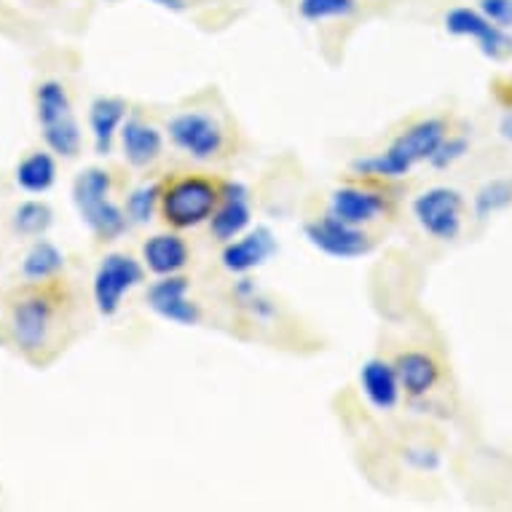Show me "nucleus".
<instances>
[{"mask_svg": "<svg viewBox=\"0 0 512 512\" xmlns=\"http://www.w3.org/2000/svg\"><path fill=\"white\" fill-rule=\"evenodd\" d=\"M445 140V124L440 118H427L411 126L408 132L397 137L389 145V151L370 156V159H357L352 164L354 172L360 175H381V177H403L411 172L413 164L429 161L437 145Z\"/></svg>", "mask_w": 512, "mask_h": 512, "instance_id": "nucleus-1", "label": "nucleus"}, {"mask_svg": "<svg viewBox=\"0 0 512 512\" xmlns=\"http://www.w3.org/2000/svg\"><path fill=\"white\" fill-rule=\"evenodd\" d=\"M212 234L228 242L250 226V204H247V188L242 183L223 185V204L212 212Z\"/></svg>", "mask_w": 512, "mask_h": 512, "instance_id": "nucleus-13", "label": "nucleus"}, {"mask_svg": "<svg viewBox=\"0 0 512 512\" xmlns=\"http://www.w3.org/2000/svg\"><path fill=\"white\" fill-rule=\"evenodd\" d=\"M11 325H14V338H17L19 349L25 352H38L46 344L51 325V306L46 298H25L14 306L11 314Z\"/></svg>", "mask_w": 512, "mask_h": 512, "instance_id": "nucleus-11", "label": "nucleus"}, {"mask_svg": "<svg viewBox=\"0 0 512 512\" xmlns=\"http://www.w3.org/2000/svg\"><path fill=\"white\" fill-rule=\"evenodd\" d=\"M65 266V255L59 250L57 244L51 242H35L27 250L25 261H22V274L27 279H49L54 277L59 269Z\"/></svg>", "mask_w": 512, "mask_h": 512, "instance_id": "nucleus-21", "label": "nucleus"}, {"mask_svg": "<svg viewBox=\"0 0 512 512\" xmlns=\"http://www.w3.org/2000/svg\"><path fill=\"white\" fill-rule=\"evenodd\" d=\"M470 151V143L464 140V137H448V140H443V143L437 145V151L432 153V167L437 169H445L451 167L454 161H459L464 156V153Z\"/></svg>", "mask_w": 512, "mask_h": 512, "instance_id": "nucleus-26", "label": "nucleus"}, {"mask_svg": "<svg viewBox=\"0 0 512 512\" xmlns=\"http://www.w3.org/2000/svg\"><path fill=\"white\" fill-rule=\"evenodd\" d=\"M384 210L381 196L360 191V188H338L330 196V215H336L338 220H344L349 226H362Z\"/></svg>", "mask_w": 512, "mask_h": 512, "instance_id": "nucleus-17", "label": "nucleus"}, {"mask_svg": "<svg viewBox=\"0 0 512 512\" xmlns=\"http://www.w3.org/2000/svg\"><path fill=\"white\" fill-rule=\"evenodd\" d=\"M143 282V266L124 252H110L94 274V301L105 317H113L129 290Z\"/></svg>", "mask_w": 512, "mask_h": 512, "instance_id": "nucleus-6", "label": "nucleus"}, {"mask_svg": "<svg viewBox=\"0 0 512 512\" xmlns=\"http://www.w3.org/2000/svg\"><path fill=\"white\" fill-rule=\"evenodd\" d=\"M110 175L100 167L84 169L73 183V202H76L81 220L94 234L110 242L126 231V215L108 199Z\"/></svg>", "mask_w": 512, "mask_h": 512, "instance_id": "nucleus-2", "label": "nucleus"}, {"mask_svg": "<svg viewBox=\"0 0 512 512\" xmlns=\"http://www.w3.org/2000/svg\"><path fill=\"white\" fill-rule=\"evenodd\" d=\"M156 202H159V185H140L126 199V212L135 223H148L153 218Z\"/></svg>", "mask_w": 512, "mask_h": 512, "instance_id": "nucleus-25", "label": "nucleus"}, {"mask_svg": "<svg viewBox=\"0 0 512 512\" xmlns=\"http://www.w3.org/2000/svg\"><path fill=\"white\" fill-rule=\"evenodd\" d=\"M57 180V164L49 153H33L17 167V183L27 194H43Z\"/></svg>", "mask_w": 512, "mask_h": 512, "instance_id": "nucleus-20", "label": "nucleus"}, {"mask_svg": "<svg viewBox=\"0 0 512 512\" xmlns=\"http://www.w3.org/2000/svg\"><path fill=\"white\" fill-rule=\"evenodd\" d=\"M403 459L416 470H437L440 467V456L435 451H429V448H408Z\"/></svg>", "mask_w": 512, "mask_h": 512, "instance_id": "nucleus-28", "label": "nucleus"}, {"mask_svg": "<svg viewBox=\"0 0 512 512\" xmlns=\"http://www.w3.org/2000/svg\"><path fill=\"white\" fill-rule=\"evenodd\" d=\"M169 137L194 159H210L223 145L218 121L207 113H180L169 121Z\"/></svg>", "mask_w": 512, "mask_h": 512, "instance_id": "nucleus-9", "label": "nucleus"}, {"mask_svg": "<svg viewBox=\"0 0 512 512\" xmlns=\"http://www.w3.org/2000/svg\"><path fill=\"white\" fill-rule=\"evenodd\" d=\"M121 145H124V156L132 167H148L151 161L159 159L164 140L156 126L145 124L140 118H129L121 124Z\"/></svg>", "mask_w": 512, "mask_h": 512, "instance_id": "nucleus-14", "label": "nucleus"}, {"mask_svg": "<svg viewBox=\"0 0 512 512\" xmlns=\"http://www.w3.org/2000/svg\"><path fill=\"white\" fill-rule=\"evenodd\" d=\"M143 255L153 274L169 277V274H177L185 266L188 247H185V242L177 234H156L145 242Z\"/></svg>", "mask_w": 512, "mask_h": 512, "instance_id": "nucleus-18", "label": "nucleus"}, {"mask_svg": "<svg viewBox=\"0 0 512 512\" xmlns=\"http://www.w3.org/2000/svg\"><path fill=\"white\" fill-rule=\"evenodd\" d=\"M54 223V212L46 202H25L14 212V228L25 236H41Z\"/></svg>", "mask_w": 512, "mask_h": 512, "instance_id": "nucleus-23", "label": "nucleus"}, {"mask_svg": "<svg viewBox=\"0 0 512 512\" xmlns=\"http://www.w3.org/2000/svg\"><path fill=\"white\" fill-rule=\"evenodd\" d=\"M499 132H502L504 140H510V143H512V113H510V116L502 118V126H499Z\"/></svg>", "mask_w": 512, "mask_h": 512, "instance_id": "nucleus-30", "label": "nucleus"}, {"mask_svg": "<svg viewBox=\"0 0 512 512\" xmlns=\"http://www.w3.org/2000/svg\"><path fill=\"white\" fill-rule=\"evenodd\" d=\"M445 30L459 38H475L480 51L491 59L504 57L512 49V38L504 33V27L491 22L483 11L467 9V6H459L445 14Z\"/></svg>", "mask_w": 512, "mask_h": 512, "instance_id": "nucleus-8", "label": "nucleus"}, {"mask_svg": "<svg viewBox=\"0 0 512 512\" xmlns=\"http://www.w3.org/2000/svg\"><path fill=\"white\" fill-rule=\"evenodd\" d=\"M148 3H156V6L169 11H185V0H148Z\"/></svg>", "mask_w": 512, "mask_h": 512, "instance_id": "nucleus-29", "label": "nucleus"}, {"mask_svg": "<svg viewBox=\"0 0 512 512\" xmlns=\"http://www.w3.org/2000/svg\"><path fill=\"white\" fill-rule=\"evenodd\" d=\"M303 234L309 239L311 247H317L319 252H325L330 258H360L365 252H370V239L362 234L357 226H349L344 220H338L336 215H328L322 220H311L303 226Z\"/></svg>", "mask_w": 512, "mask_h": 512, "instance_id": "nucleus-7", "label": "nucleus"}, {"mask_svg": "<svg viewBox=\"0 0 512 512\" xmlns=\"http://www.w3.org/2000/svg\"><path fill=\"white\" fill-rule=\"evenodd\" d=\"M277 252V239L271 234L266 226H258L255 231L239 239V242L226 244V250H223V266L228 271H234V274H244V271L255 269V266H261L266 263Z\"/></svg>", "mask_w": 512, "mask_h": 512, "instance_id": "nucleus-12", "label": "nucleus"}, {"mask_svg": "<svg viewBox=\"0 0 512 512\" xmlns=\"http://www.w3.org/2000/svg\"><path fill=\"white\" fill-rule=\"evenodd\" d=\"M462 210V194L448 188V185L429 188L421 196H416V202H413V215L419 218L421 228L435 239H445V242L456 239L462 231Z\"/></svg>", "mask_w": 512, "mask_h": 512, "instance_id": "nucleus-5", "label": "nucleus"}, {"mask_svg": "<svg viewBox=\"0 0 512 512\" xmlns=\"http://www.w3.org/2000/svg\"><path fill=\"white\" fill-rule=\"evenodd\" d=\"M303 19L309 22H322V19L349 17L357 11V0H301L298 3Z\"/></svg>", "mask_w": 512, "mask_h": 512, "instance_id": "nucleus-24", "label": "nucleus"}, {"mask_svg": "<svg viewBox=\"0 0 512 512\" xmlns=\"http://www.w3.org/2000/svg\"><path fill=\"white\" fill-rule=\"evenodd\" d=\"M218 199L215 185L199 180V177H188V180L172 185L167 194L161 196V210L172 226L191 228L212 218Z\"/></svg>", "mask_w": 512, "mask_h": 512, "instance_id": "nucleus-4", "label": "nucleus"}, {"mask_svg": "<svg viewBox=\"0 0 512 512\" xmlns=\"http://www.w3.org/2000/svg\"><path fill=\"white\" fill-rule=\"evenodd\" d=\"M512 204V180H491L475 194V215L478 218H491L496 212L507 210Z\"/></svg>", "mask_w": 512, "mask_h": 512, "instance_id": "nucleus-22", "label": "nucleus"}, {"mask_svg": "<svg viewBox=\"0 0 512 512\" xmlns=\"http://www.w3.org/2000/svg\"><path fill=\"white\" fill-rule=\"evenodd\" d=\"M480 11L499 27H512V0H480Z\"/></svg>", "mask_w": 512, "mask_h": 512, "instance_id": "nucleus-27", "label": "nucleus"}, {"mask_svg": "<svg viewBox=\"0 0 512 512\" xmlns=\"http://www.w3.org/2000/svg\"><path fill=\"white\" fill-rule=\"evenodd\" d=\"M397 378H400V384L411 397H421L427 395L429 389L437 384V365L432 357L421 352H408L403 354L395 365Z\"/></svg>", "mask_w": 512, "mask_h": 512, "instance_id": "nucleus-19", "label": "nucleus"}, {"mask_svg": "<svg viewBox=\"0 0 512 512\" xmlns=\"http://www.w3.org/2000/svg\"><path fill=\"white\" fill-rule=\"evenodd\" d=\"M35 100H38V121H41L46 145L59 156L73 159L81 148V129L73 116V105H70L65 86L59 81H43Z\"/></svg>", "mask_w": 512, "mask_h": 512, "instance_id": "nucleus-3", "label": "nucleus"}, {"mask_svg": "<svg viewBox=\"0 0 512 512\" xmlns=\"http://www.w3.org/2000/svg\"><path fill=\"white\" fill-rule=\"evenodd\" d=\"M360 384L365 389V397L376 405L378 411L395 408L400 400V378L392 365L384 360H368L360 370Z\"/></svg>", "mask_w": 512, "mask_h": 512, "instance_id": "nucleus-15", "label": "nucleus"}, {"mask_svg": "<svg viewBox=\"0 0 512 512\" xmlns=\"http://www.w3.org/2000/svg\"><path fill=\"white\" fill-rule=\"evenodd\" d=\"M148 306H151L159 317L175 322V325H185L191 328L202 319V311L194 301H188V279L169 277L153 282L151 290H148Z\"/></svg>", "mask_w": 512, "mask_h": 512, "instance_id": "nucleus-10", "label": "nucleus"}, {"mask_svg": "<svg viewBox=\"0 0 512 512\" xmlns=\"http://www.w3.org/2000/svg\"><path fill=\"white\" fill-rule=\"evenodd\" d=\"M126 102L121 97H97L89 108V126H92L94 151L100 156H108L113 148L118 126L124 124Z\"/></svg>", "mask_w": 512, "mask_h": 512, "instance_id": "nucleus-16", "label": "nucleus"}]
</instances>
